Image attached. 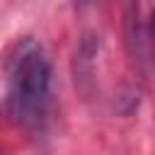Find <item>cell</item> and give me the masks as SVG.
<instances>
[{
	"label": "cell",
	"mask_w": 155,
	"mask_h": 155,
	"mask_svg": "<svg viewBox=\"0 0 155 155\" xmlns=\"http://www.w3.org/2000/svg\"><path fill=\"white\" fill-rule=\"evenodd\" d=\"M51 65L41 44L31 36L22 39L7 61V107L15 121L34 126L48 104Z\"/></svg>",
	"instance_id": "1"
},
{
	"label": "cell",
	"mask_w": 155,
	"mask_h": 155,
	"mask_svg": "<svg viewBox=\"0 0 155 155\" xmlns=\"http://www.w3.org/2000/svg\"><path fill=\"white\" fill-rule=\"evenodd\" d=\"M73 2H75L78 7H85V5H87V2H92V0H73Z\"/></svg>",
	"instance_id": "2"
},
{
	"label": "cell",
	"mask_w": 155,
	"mask_h": 155,
	"mask_svg": "<svg viewBox=\"0 0 155 155\" xmlns=\"http://www.w3.org/2000/svg\"><path fill=\"white\" fill-rule=\"evenodd\" d=\"M150 29H153V39H155V10H153V19H150Z\"/></svg>",
	"instance_id": "3"
}]
</instances>
